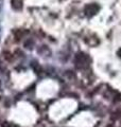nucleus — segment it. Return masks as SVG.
I'll list each match as a JSON object with an SVG mask.
<instances>
[{
  "label": "nucleus",
  "mask_w": 121,
  "mask_h": 127,
  "mask_svg": "<svg viewBox=\"0 0 121 127\" xmlns=\"http://www.w3.org/2000/svg\"><path fill=\"white\" fill-rule=\"evenodd\" d=\"M21 0H12V6L14 7L15 10H20L21 9Z\"/></svg>",
  "instance_id": "f257e3e1"
}]
</instances>
